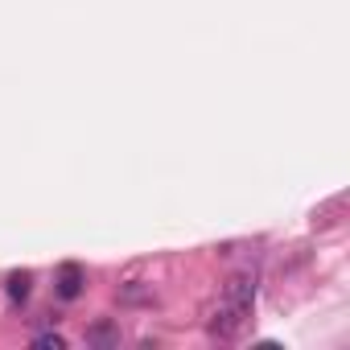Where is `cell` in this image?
Listing matches in <instances>:
<instances>
[{
    "instance_id": "1",
    "label": "cell",
    "mask_w": 350,
    "mask_h": 350,
    "mask_svg": "<svg viewBox=\"0 0 350 350\" xmlns=\"http://www.w3.org/2000/svg\"><path fill=\"white\" fill-rule=\"evenodd\" d=\"M252 301H256V280H252L247 272L231 276L227 288H223V301H219V309H215V317H211V334L235 338V334L247 325V317H252Z\"/></svg>"
},
{
    "instance_id": "2",
    "label": "cell",
    "mask_w": 350,
    "mask_h": 350,
    "mask_svg": "<svg viewBox=\"0 0 350 350\" xmlns=\"http://www.w3.org/2000/svg\"><path fill=\"white\" fill-rule=\"evenodd\" d=\"M83 293V268L79 264H62L58 268V297L62 301H75Z\"/></svg>"
},
{
    "instance_id": "3",
    "label": "cell",
    "mask_w": 350,
    "mask_h": 350,
    "mask_svg": "<svg viewBox=\"0 0 350 350\" xmlns=\"http://www.w3.org/2000/svg\"><path fill=\"white\" fill-rule=\"evenodd\" d=\"M29 284H33V276H29V272H13V276H9V297L21 305V301L29 297Z\"/></svg>"
},
{
    "instance_id": "4",
    "label": "cell",
    "mask_w": 350,
    "mask_h": 350,
    "mask_svg": "<svg viewBox=\"0 0 350 350\" xmlns=\"http://www.w3.org/2000/svg\"><path fill=\"white\" fill-rule=\"evenodd\" d=\"M33 346H38V350H62V346H66V338H62V334H38V338H33Z\"/></svg>"
},
{
    "instance_id": "5",
    "label": "cell",
    "mask_w": 350,
    "mask_h": 350,
    "mask_svg": "<svg viewBox=\"0 0 350 350\" xmlns=\"http://www.w3.org/2000/svg\"><path fill=\"white\" fill-rule=\"evenodd\" d=\"M91 342H116L111 325H99V329H91Z\"/></svg>"
}]
</instances>
